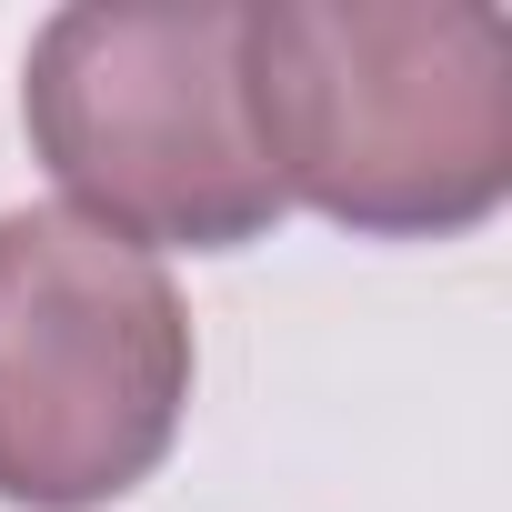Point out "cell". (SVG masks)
<instances>
[{"label": "cell", "mask_w": 512, "mask_h": 512, "mask_svg": "<svg viewBox=\"0 0 512 512\" xmlns=\"http://www.w3.org/2000/svg\"><path fill=\"white\" fill-rule=\"evenodd\" d=\"M241 91L282 201L352 241H452L512 191V21L482 0L241 11Z\"/></svg>", "instance_id": "6da1fadb"}, {"label": "cell", "mask_w": 512, "mask_h": 512, "mask_svg": "<svg viewBox=\"0 0 512 512\" xmlns=\"http://www.w3.org/2000/svg\"><path fill=\"white\" fill-rule=\"evenodd\" d=\"M31 161L61 181V211L131 251H251L292 201L262 161L241 91V11H51L21 61Z\"/></svg>", "instance_id": "7a4b0ae2"}, {"label": "cell", "mask_w": 512, "mask_h": 512, "mask_svg": "<svg viewBox=\"0 0 512 512\" xmlns=\"http://www.w3.org/2000/svg\"><path fill=\"white\" fill-rule=\"evenodd\" d=\"M191 312L151 251L71 221L0 211V502L101 512L141 492L191 412Z\"/></svg>", "instance_id": "3957f363"}]
</instances>
